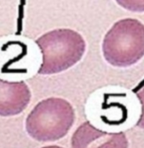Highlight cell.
I'll list each match as a JSON object with an SVG mask.
<instances>
[{"label": "cell", "mask_w": 144, "mask_h": 148, "mask_svg": "<svg viewBox=\"0 0 144 148\" xmlns=\"http://www.w3.org/2000/svg\"><path fill=\"white\" fill-rule=\"evenodd\" d=\"M43 56L38 74L52 75L62 73L78 63L86 51L82 36L71 29H55L36 40Z\"/></svg>", "instance_id": "6da1fadb"}, {"label": "cell", "mask_w": 144, "mask_h": 148, "mask_svg": "<svg viewBox=\"0 0 144 148\" xmlns=\"http://www.w3.org/2000/svg\"><path fill=\"white\" fill-rule=\"evenodd\" d=\"M75 114L65 99L51 97L37 104L26 120V130L34 140L50 142L65 137L74 124Z\"/></svg>", "instance_id": "7a4b0ae2"}, {"label": "cell", "mask_w": 144, "mask_h": 148, "mask_svg": "<svg viewBox=\"0 0 144 148\" xmlns=\"http://www.w3.org/2000/svg\"><path fill=\"white\" fill-rule=\"evenodd\" d=\"M107 62L118 67L136 64L144 56V25L136 19H123L114 24L103 42Z\"/></svg>", "instance_id": "3957f363"}, {"label": "cell", "mask_w": 144, "mask_h": 148, "mask_svg": "<svg viewBox=\"0 0 144 148\" xmlns=\"http://www.w3.org/2000/svg\"><path fill=\"white\" fill-rule=\"evenodd\" d=\"M71 147L128 148V140L122 132L108 133L95 128L89 122H85L73 134Z\"/></svg>", "instance_id": "277c9868"}, {"label": "cell", "mask_w": 144, "mask_h": 148, "mask_svg": "<svg viewBox=\"0 0 144 148\" xmlns=\"http://www.w3.org/2000/svg\"><path fill=\"white\" fill-rule=\"evenodd\" d=\"M31 98V90L25 82H10L0 78L1 117H11L21 113L27 107Z\"/></svg>", "instance_id": "5b68a950"}, {"label": "cell", "mask_w": 144, "mask_h": 148, "mask_svg": "<svg viewBox=\"0 0 144 148\" xmlns=\"http://www.w3.org/2000/svg\"><path fill=\"white\" fill-rule=\"evenodd\" d=\"M122 8L132 12H144V0H115Z\"/></svg>", "instance_id": "8992f818"}, {"label": "cell", "mask_w": 144, "mask_h": 148, "mask_svg": "<svg viewBox=\"0 0 144 148\" xmlns=\"http://www.w3.org/2000/svg\"><path fill=\"white\" fill-rule=\"evenodd\" d=\"M137 95V97H138L140 102L142 104V114L140 116V119L138 120L137 125L144 130V88L141 89Z\"/></svg>", "instance_id": "52a82bcc"}, {"label": "cell", "mask_w": 144, "mask_h": 148, "mask_svg": "<svg viewBox=\"0 0 144 148\" xmlns=\"http://www.w3.org/2000/svg\"><path fill=\"white\" fill-rule=\"evenodd\" d=\"M43 148H63L60 147H58V146H49V147H45Z\"/></svg>", "instance_id": "ba28073f"}]
</instances>
